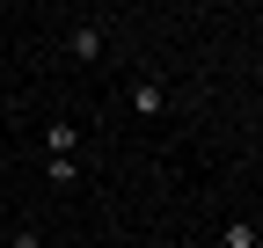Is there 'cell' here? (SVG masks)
Returning <instances> with one entry per match:
<instances>
[{"mask_svg":"<svg viewBox=\"0 0 263 248\" xmlns=\"http://www.w3.org/2000/svg\"><path fill=\"white\" fill-rule=\"evenodd\" d=\"M132 110H139V117H161V110H168V95H161V80H139V88H132Z\"/></svg>","mask_w":263,"mask_h":248,"instance_id":"3","label":"cell"},{"mask_svg":"<svg viewBox=\"0 0 263 248\" xmlns=\"http://www.w3.org/2000/svg\"><path fill=\"white\" fill-rule=\"evenodd\" d=\"M66 51H73V58H103V29H95V22H81L73 37H66Z\"/></svg>","mask_w":263,"mask_h":248,"instance_id":"2","label":"cell"},{"mask_svg":"<svg viewBox=\"0 0 263 248\" xmlns=\"http://www.w3.org/2000/svg\"><path fill=\"white\" fill-rule=\"evenodd\" d=\"M15 248H44V241H37V234H29V226H22V234H15Z\"/></svg>","mask_w":263,"mask_h":248,"instance_id":"6","label":"cell"},{"mask_svg":"<svg viewBox=\"0 0 263 248\" xmlns=\"http://www.w3.org/2000/svg\"><path fill=\"white\" fill-rule=\"evenodd\" d=\"M44 175L59 182V190H73V182H81V161H44Z\"/></svg>","mask_w":263,"mask_h":248,"instance_id":"4","label":"cell"},{"mask_svg":"<svg viewBox=\"0 0 263 248\" xmlns=\"http://www.w3.org/2000/svg\"><path fill=\"white\" fill-rule=\"evenodd\" d=\"M219 241H227V248H256V241H263V234H256V226H249V219H234V226H227V234H219Z\"/></svg>","mask_w":263,"mask_h":248,"instance_id":"5","label":"cell"},{"mask_svg":"<svg viewBox=\"0 0 263 248\" xmlns=\"http://www.w3.org/2000/svg\"><path fill=\"white\" fill-rule=\"evenodd\" d=\"M73 146H81L73 124H44V161H73Z\"/></svg>","mask_w":263,"mask_h":248,"instance_id":"1","label":"cell"}]
</instances>
